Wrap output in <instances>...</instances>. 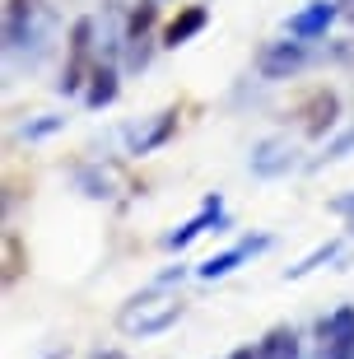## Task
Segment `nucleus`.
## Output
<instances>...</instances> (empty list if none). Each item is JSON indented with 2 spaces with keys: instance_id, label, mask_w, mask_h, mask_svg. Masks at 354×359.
<instances>
[{
  "instance_id": "nucleus-1",
  "label": "nucleus",
  "mask_w": 354,
  "mask_h": 359,
  "mask_svg": "<svg viewBox=\"0 0 354 359\" xmlns=\"http://www.w3.org/2000/svg\"><path fill=\"white\" fill-rule=\"evenodd\" d=\"M182 318V304L177 299H168V294H149V299H135V304L121 308V332L126 336H158V332H168L172 322Z\"/></svg>"
},
{
  "instance_id": "nucleus-2",
  "label": "nucleus",
  "mask_w": 354,
  "mask_h": 359,
  "mask_svg": "<svg viewBox=\"0 0 354 359\" xmlns=\"http://www.w3.org/2000/svg\"><path fill=\"white\" fill-rule=\"evenodd\" d=\"M308 66V42H271L261 52V61H257V70H261V80H289V75H299V70Z\"/></svg>"
},
{
  "instance_id": "nucleus-3",
  "label": "nucleus",
  "mask_w": 354,
  "mask_h": 359,
  "mask_svg": "<svg viewBox=\"0 0 354 359\" xmlns=\"http://www.w3.org/2000/svg\"><path fill=\"white\" fill-rule=\"evenodd\" d=\"M322 355L327 359H354V308H336L322 322Z\"/></svg>"
},
{
  "instance_id": "nucleus-4",
  "label": "nucleus",
  "mask_w": 354,
  "mask_h": 359,
  "mask_svg": "<svg viewBox=\"0 0 354 359\" xmlns=\"http://www.w3.org/2000/svg\"><path fill=\"white\" fill-rule=\"evenodd\" d=\"M336 14H341V5H336V0H313V5H308V10H299V14H289V38H322V33H327L331 28V19H336Z\"/></svg>"
},
{
  "instance_id": "nucleus-5",
  "label": "nucleus",
  "mask_w": 354,
  "mask_h": 359,
  "mask_svg": "<svg viewBox=\"0 0 354 359\" xmlns=\"http://www.w3.org/2000/svg\"><path fill=\"white\" fill-rule=\"evenodd\" d=\"M294 154L299 149L289 145V140H261V145L252 149V173L257 177H280L294 168Z\"/></svg>"
},
{
  "instance_id": "nucleus-6",
  "label": "nucleus",
  "mask_w": 354,
  "mask_h": 359,
  "mask_svg": "<svg viewBox=\"0 0 354 359\" xmlns=\"http://www.w3.org/2000/svg\"><path fill=\"white\" fill-rule=\"evenodd\" d=\"M266 243L271 238H247V243H238V248H229V252H219V257H205V262L196 266V276L200 280H224L229 271H238V262H247L252 252H261Z\"/></svg>"
},
{
  "instance_id": "nucleus-7",
  "label": "nucleus",
  "mask_w": 354,
  "mask_h": 359,
  "mask_svg": "<svg viewBox=\"0 0 354 359\" xmlns=\"http://www.w3.org/2000/svg\"><path fill=\"white\" fill-rule=\"evenodd\" d=\"M200 28H205V10L191 5V10H182L168 28H163V42H168V47H182V42L191 38V33H200Z\"/></svg>"
},
{
  "instance_id": "nucleus-8",
  "label": "nucleus",
  "mask_w": 354,
  "mask_h": 359,
  "mask_svg": "<svg viewBox=\"0 0 354 359\" xmlns=\"http://www.w3.org/2000/svg\"><path fill=\"white\" fill-rule=\"evenodd\" d=\"M215 215H219V201H210V205H205V210H200V215H196V219H186V224H182V229H172V233H168V238H163V243H168L172 252H177V248H186V243L196 238V233H200V229H205V224H210Z\"/></svg>"
},
{
  "instance_id": "nucleus-9",
  "label": "nucleus",
  "mask_w": 354,
  "mask_h": 359,
  "mask_svg": "<svg viewBox=\"0 0 354 359\" xmlns=\"http://www.w3.org/2000/svg\"><path fill=\"white\" fill-rule=\"evenodd\" d=\"M112 98H117V70L98 66L93 70V89H89V107H103V103H112Z\"/></svg>"
},
{
  "instance_id": "nucleus-10",
  "label": "nucleus",
  "mask_w": 354,
  "mask_h": 359,
  "mask_svg": "<svg viewBox=\"0 0 354 359\" xmlns=\"http://www.w3.org/2000/svg\"><path fill=\"white\" fill-rule=\"evenodd\" d=\"M308 112H313V117H308V131H313V135H322V131L331 126V121H336V93H317Z\"/></svg>"
},
{
  "instance_id": "nucleus-11",
  "label": "nucleus",
  "mask_w": 354,
  "mask_h": 359,
  "mask_svg": "<svg viewBox=\"0 0 354 359\" xmlns=\"http://www.w3.org/2000/svg\"><path fill=\"white\" fill-rule=\"evenodd\" d=\"M261 359H299V341L294 332H271L261 346Z\"/></svg>"
},
{
  "instance_id": "nucleus-12",
  "label": "nucleus",
  "mask_w": 354,
  "mask_h": 359,
  "mask_svg": "<svg viewBox=\"0 0 354 359\" xmlns=\"http://www.w3.org/2000/svg\"><path fill=\"white\" fill-rule=\"evenodd\" d=\"M172 121H177V117H172V112H163V117H158V126H154V131H149V135H135V154H149V149H154L158 140H168Z\"/></svg>"
},
{
  "instance_id": "nucleus-13",
  "label": "nucleus",
  "mask_w": 354,
  "mask_h": 359,
  "mask_svg": "<svg viewBox=\"0 0 354 359\" xmlns=\"http://www.w3.org/2000/svg\"><path fill=\"white\" fill-rule=\"evenodd\" d=\"M336 252H341V243H327V248H317L313 257H303L299 266H289V276H294V280H299V276H308V271H313V266H322V262H331V257H336Z\"/></svg>"
},
{
  "instance_id": "nucleus-14",
  "label": "nucleus",
  "mask_w": 354,
  "mask_h": 359,
  "mask_svg": "<svg viewBox=\"0 0 354 359\" xmlns=\"http://www.w3.org/2000/svg\"><path fill=\"white\" fill-rule=\"evenodd\" d=\"M350 149H354V126H350V131L341 135V140H331V145H327V154H322L317 163H336V159H345Z\"/></svg>"
},
{
  "instance_id": "nucleus-15",
  "label": "nucleus",
  "mask_w": 354,
  "mask_h": 359,
  "mask_svg": "<svg viewBox=\"0 0 354 359\" xmlns=\"http://www.w3.org/2000/svg\"><path fill=\"white\" fill-rule=\"evenodd\" d=\"M56 126H61V117H47V121H38V126H28V140H38V135H47V131H56Z\"/></svg>"
},
{
  "instance_id": "nucleus-16",
  "label": "nucleus",
  "mask_w": 354,
  "mask_h": 359,
  "mask_svg": "<svg viewBox=\"0 0 354 359\" xmlns=\"http://www.w3.org/2000/svg\"><path fill=\"white\" fill-rule=\"evenodd\" d=\"M336 5H341V19H350V24H354V0H336Z\"/></svg>"
},
{
  "instance_id": "nucleus-17",
  "label": "nucleus",
  "mask_w": 354,
  "mask_h": 359,
  "mask_svg": "<svg viewBox=\"0 0 354 359\" xmlns=\"http://www.w3.org/2000/svg\"><path fill=\"white\" fill-rule=\"evenodd\" d=\"M233 359H261V350H247V346H243V350H233Z\"/></svg>"
}]
</instances>
